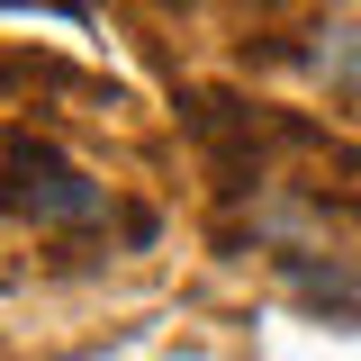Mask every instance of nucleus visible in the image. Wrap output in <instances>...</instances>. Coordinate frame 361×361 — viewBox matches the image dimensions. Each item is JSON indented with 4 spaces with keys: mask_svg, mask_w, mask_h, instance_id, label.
Here are the masks:
<instances>
[{
    "mask_svg": "<svg viewBox=\"0 0 361 361\" xmlns=\"http://www.w3.org/2000/svg\"><path fill=\"white\" fill-rule=\"evenodd\" d=\"M9 208L37 217V226H54V235H73V226H99V217H109V190H99L90 172H73L54 145L9 135Z\"/></svg>",
    "mask_w": 361,
    "mask_h": 361,
    "instance_id": "obj_1",
    "label": "nucleus"
},
{
    "mask_svg": "<svg viewBox=\"0 0 361 361\" xmlns=\"http://www.w3.org/2000/svg\"><path fill=\"white\" fill-rule=\"evenodd\" d=\"M307 63L325 73V82H343V90H361V27H325V37L307 45Z\"/></svg>",
    "mask_w": 361,
    "mask_h": 361,
    "instance_id": "obj_2",
    "label": "nucleus"
},
{
    "mask_svg": "<svg viewBox=\"0 0 361 361\" xmlns=\"http://www.w3.org/2000/svg\"><path fill=\"white\" fill-rule=\"evenodd\" d=\"M9 9H27V0H9ZM45 9H63V18H90V0H45Z\"/></svg>",
    "mask_w": 361,
    "mask_h": 361,
    "instance_id": "obj_3",
    "label": "nucleus"
}]
</instances>
